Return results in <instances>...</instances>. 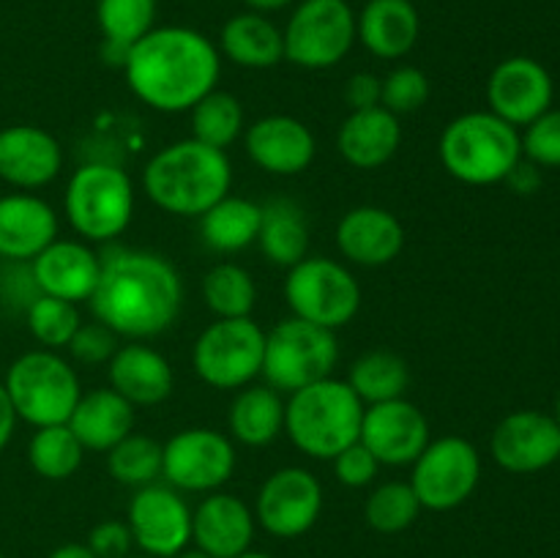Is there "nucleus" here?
Wrapping results in <instances>:
<instances>
[{"label":"nucleus","instance_id":"1","mask_svg":"<svg viewBox=\"0 0 560 558\" xmlns=\"http://www.w3.org/2000/svg\"><path fill=\"white\" fill-rule=\"evenodd\" d=\"M98 323L129 342L162 337L184 306V279L167 257L148 249H109L91 295Z\"/></svg>","mask_w":560,"mask_h":558},{"label":"nucleus","instance_id":"2","mask_svg":"<svg viewBox=\"0 0 560 558\" xmlns=\"http://www.w3.org/2000/svg\"><path fill=\"white\" fill-rule=\"evenodd\" d=\"M219 71L222 55L211 38L184 25L153 27L124 63L131 93L159 113H189L217 88Z\"/></svg>","mask_w":560,"mask_h":558},{"label":"nucleus","instance_id":"3","mask_svg":"<svg viewBox=\"0 0 560 558\" xmlns=\"http://www.w3.org/2000/svg\"><path fill=\"white\" fill-rule=\"evenodd\" d=\"M233 167L228 151L186 140L173 142L151 156L142 170L148 200L173 217H197L230 195Z\"/></svg>","mask_w":560,"mask_h":558},{"label":"nucleus","instance_id":"4","mask_svg":"<svg viewBox=\"0 0 560 558\" xmlns=\"http://www.w3.org/2000/svg\"><path fill=\"white\" fill-rule=\"evenodd\" d=\"M366 405L348 381L323 377L290 394L284 403V432L301 454L334 460L361 435Z\"/></svg>","mask_w":560,"mask_h":558},{"label":"nucleus","instance_id":"5","mask_svg":"<svg viewBox=\"0 0 560 558\" xmlns=\"http://www.w3.org/2000/svg\"><path fill=\"white\" fill-rule=\"evenodd\" d=\"M441 164L452 178L470 186L501 184L523 159L520 135L495 113H465L443 129Z\"/></svg>","mask_w":560,"mask_h":558},{"label":"nucleus","instance_id":"6","mask_svg":"<svg viewBox=\"0 0 560 558\" xmlns=\"http://www.w3.org/2000/svg\"><path fill=\"white\" fill-rule=\"evenodd\" d=\"M63 211L82 241L107 244L126 233L135 217V184L126 170L107 162H88L71 173Z\"/></svg>","mask_w":560,"mask_h":558},{"label":"nucleus","instance_id":"7","mask_svg":"<svg viewBox=\"0 0 560 558\" xmlns=\"http://www.w3.org/2000/svg\"><path fill=\"white\" fill-rule=\"evenodd\" d=\"M5 394L16 419L33 427L66 425L82 397L80 375L58 350H27L5 372Z\"/></svg>","mask_w":560,"mask_h":558},{"label":"nucleus","instance_id":"8","mask_svg":"<svg viewBox=\"0 0 560 558\" xmlns=\"http://www.w3.org/2000/svg\"><path fill=\"white\" fill-rule=\"evenodd\" d=\"M337 361V332L293 315L266 334L260 375L279 394H293L310 383L331 377Z\"/></svg>","mask_w":560,"mask_h":558},{"label":"nucleus","instance_id":"9","mask_svg":"<svg viewBox=\"0 0 560 558\" xmlns=\"http://www.w3.org/2000/svg\"><path fill=\"white\" fill-rule=\"evenodd\" d=\"M266 332L252 317H217L191 348V367L206 386L235 392L262 372Z\"/></svg>","mask_w":560,"mask_h":558},{"label":"nucleus","instance_id":"10","mask_svg":"<svg viewBox=\"0 0 560 558\" xmlns=\"http://www.w3.org/2000/svg\"><path fill=\"white\" fill-rule=\"evenodd\" d=\"M284 299L295 317L337 332L361 310V284L345 263L331 257H310L288 268Z\"/></svg>","mask_w":560,"mask_h":558},{"label":"nucleus","instance_id":"11","mask_svg":"<svg viewBox=\"0 0 560 558\" xmlns=\"http://www.w3.org/2000/svg\"><path fill=\"white\" fill-rule=\"evenodd\" d=\"M284 60L301 69H331L355 44L348 0H301L282 31Z\"/></svg>","mask_w":560,"mask_h":558},{"label":"nucleus","instance_id":"12","mask_svg":"<svg viewBox=\"0 0 560 558\" xmlns=\"http://www.w3.org/2000/svg\"><path fill=\"white\" fill-rule=\"evenodd\" d=\"M481 479V457L468 438L443 435L427 443L416 457L410 487L421 509L452 512L476 492Z\"/></svg>","mask_w":560,"mask_h":558},{"label":"nucleus","instance_id":"13","mask_svg":"<svg viewBox=\"0 0 560 558\" xmlns=\"http://www.w3.org/2000/svg\"><path fill=\"white\" fill-rule=\"evenodd\" d=\"M162 476L178 492H217L235 474L233 438L211 427H186L162 446Z\"/></svg>","mask_w":560,"mask_h":558},{"label":"nucleus","instance_id":"14","mask_svg":"<svg viewBox=\"0 0 560 558\" xmlns=\"http://www.w3.org/2000/svg\"><path fill=\"white\" fill-rule=\"evenodd\" d=\"M323 514V485L312 470L288 465L260 485L255 520L277 539H299L310 534Z\"/></svg>","mask_w":560,"mask_h":558},{"label":"nucleus","instance_id":"15","mask_svg":"<svg viewBox=\"0 0 560 558\" xmlns=\"http://www.w3.org/2000/svg\"><path fill=\"white\" fill-rule=\"evenodd\" d=\"M126 525L142 556L173 558L191 545V507L170 485L140 487L129 503Z\"/></svg>","mask_w":560,"mask_h":558},{"label":"nucleus","instance_id":"16","mask_svg":"<svg viewBox=\"0 0 560 558\" xmlns=\"http://www.w3.org/2000/svg\"><path fill=\"white\" fill-rule=\"evenodd\" d=\"M359 441L375 454L381 465H413L432 441L430 421L419 405L405 397L366 405Z\"/></svg>","mask_w":560,"mask_h":558},{"label":"nucleus","instance_id":"17","mask_svg":"<svg viewBox=\"0 0 560 558\" xmlns=\"http://www.w3.org/2000/svg\"><path fill=\"white\" fill-rule=\"evenodd\" d=\"M495 463L509 474H536L560 457V427L550 414L517 410L498 421L490 438Z\"/></svg>","mask_w":560,"mask_h":558},{"label":"nucleus","instance_id":"18","mask_svg":"<svg viewBox=\"0 0 560 558\" xmlns=\"http://www.w3.org/2000/svg\"><path fill=\"white\" fill-rule=\"evenodd\" d=\"M487 102L490 113L517 126H528L530 120L547 113L552 104V77L545 66L534 58H509L492 69L487 80Z\"/></svg>","mask_w":560,"mask_h":558},{"label":"nucleus","instance_id":"19","mask_svg":"<svg viewBox=\"0 0 560 558\" xmlns=\"http://www.w3.org/2000/svg\"><path fill=\"white\" fill-rule=\"evenodd\" d=\"M255 509L233 492H208L191 509V545L213 558H238L255 542Z\"/></svg>","mask_w":560,"mask_h":558},{"label":"nucleus","instance_id":"20","mask_svg":"<svg viewBox=\"0 0 560 558\" xmlns=\"http://www.w3.org/2000/svg\"><path fill=\"white\" fill-rule=\"evenodd\" d=\"M63 167V148L47 129L16 124L0 129V181L16 189H42Z\"/></svg>","mask_w":560,"mask_h":558},{"label":"nucleus","instance_id":"21","mask_svg":"<svg viewBox=\"0 0 560 558\" xmlns=\"http://www.w3.org/2000/svg\"><path fill=\"white\" fill-rule=\"evenodd\" d=\"M246 153L260 170L271 175H299L312 164L317 151L315 135L293 115H266L244 135Z\"/></svg>","mask_w":560,"mask_h":558},{"label":"nucleus","instance_id":"22","mask_svg":"<svg viewBox=\"0 0 560 558\" xmlns=\"http://www.w3.org/2000/svg\"><path fill=\"white\" fill-rule=\"evenodd\" d=\"M31 268L44 295L80 304V301H91L96 290L102 255H96L82 239H55L42 255L33 257Z\"/></svg>","mask_w":560,"mask_h":558},{"label":"nucleus","instance_id":"23","mask_svg":"<svg viewBox=\"0 0 560 558\" xmlns=\"http://www.w3.org/2000/svg\"><path fill=\"white\" fill-rule=\"evenodd\" d=\"M337 249L355 266L377 268L397 260L405 246V228L388 208H350L337 224Z\"/></svg>","mask_w":560,"mask_h":558},{"label":"nucleus","instance_id":"24","mask_svg":"<svg viewBox=\"0 0 560 558\" xmlns=\"http://www.w3.org/2000/svg\"><path fill=\"white\" fill-rule=\"evenodd\" d=\"M58 239V213L31 191L0 197V260L31 263Z\"/></svg>","mask_w":560,"mask_h":558},{"label":"nucleus","instance_id":"25","mask_svg":"<svg viewBox=\"0 0 560 558\" xmlns=\"http://www.w3.org/2000/svg\"><path fill=\"white\" fill-rule=\"evenodd\" d=\"M109 388L135 408H153L173 394L175 375L170 361L145 342L120 345L107 364Z\"/></svg>","mask_w":560,"mask_h":558},{"label":"nucleus","instance_id":"26","mask_svg":"<svg viewBox=\"0 0 560 558\" xmlns=\"http://www.w3.org/2000/svg\"><path fill=\"white\" fill-rule=\"evenodd\" d=\"M402 146V126L386 107L353 109L337 131L339 156L355 170H377Z\"/></svg>","mask_w":560,"mask_h":558},{"label":"nucleus","instance_id":"27","mask_svg":"<svg viewBox=\"0 0 560 558\" xmlns=\"http://www.w3.org/2000/svg\"><path fill=\"white\" fill-rule=\"evenodd\" d=\"M421 33L419 11L410 0H366L355 14V42L381 60H399L416 47Z\"/></svg>","mask_w":560,"mask_h":558},{"label":"nucleus","instance_id":"28","mask_svg":"<svg viewBox=\"0 0 560 558\" xmlns=\"http://www.w3.org/2000/svg\"><path fill=\"white\" fill-rule=\"evenodd\" d=\"M66 425L85 452L107 454L115 443L135 432V405L115 388H91L77 399Z\"/></svg>","mask_w":560,"mask_h":558},{"label":"nucleus","instance_id":"29","mask_svg":"<svg viewBox=\"0 0 560 558\" xmlns=\"http://www.w3.org/2000/svg\"><path fill=\"white\" fill-rule=\"evenodd\" d=\"M230 438L244 446L262 449L284 432V399L268 383L238 388L228 414Z\"/></svg>","mask_w":560,"mask_h":558},{"label":"nucleus","instance_id":"30","mask_svg":"<svg viewBox=\"0 0 560 558\" xmlns=\"http://www.w3.org/2000/svg\"><path fill=\"white\" fill-rule=\"evenodd\" d=\"M219 49L228 60L244 69H271L284 60L282 31L257 11H244L224 22Z\"/></svg>","mask_w":560,"mask_h":558},{"label":"nucleus","instance_id":"31","mask_svg":"<svg viewBox=\"0 0 560 558\" xmlns=\"http://www.w3.org/2000/svg\"><path fill=\"white\" fill-rule=\"evenodd\" d=\"M260 217L262 206H257L249 197H222L200 217L202 244L219 255H235V252L249 249L252 244H257Z\"/></svg>","mask_w":560,"mask_h":558},{"label":"nucleus","instance_id":"32","mask_svg":"<svg viewBox=\"0 0 560 558\" xmlns=\"http://www.w3.org/2000/svg\"><path fill=\"white\" fill-rule=\"evenodd\" d=\"M257 244L268 263L293 268L310 252V224H306L304 211L288 197L268 200L262 206Z\"/></svg>","mask_w":560,"mask_h":558},{"label":"nucleus","instance_id":"33","mask_svg":"<svg viewBox=\"0 0 560 558\" xmlns=\"http://www.w3.org/2000/svg\"><path fill=\"white\" fill-rule=\"evenodd\" d=\"M348 383L364 405L399 399L410 386L408 361L392 350H370L350 364Z\"/></svg>","mask_w":560,"mask_h":558},{"label":"nucleus","instance_id":"34","mask_svg":"<svg viewBox=\"0 0 560 558\" xmlns=\"http://www.w3.org/2000/svg\"><path fill=\"white\" fill-rule=\"evenodd\" d=\"M189 120L191 140L219 148V151H228L244 135V107H241L238 96L219 91V88H213L189 109Z\"/></svg>","mask_w":560,"mask_h":558},{"label":"nucleus","instance_id":"35","mask_svg":"<svg viewBox=\"0 0 560 558\" xmlns=\"http://www.w3.org/2000/svg\"><path fill=\"white\" fill-rule=\"evenodd\" d=\"M85 449L77 441L69 425L36 427L27 443V463L38 476L49 481H63L80 470Z\"/></svg>","mask_w":560,"mask_h":558},{"label":"nucleus","instance_id":"36","mask_svg":"<svg viewBox=\"0 0 560 558\" xmlns=\"http://www.w3.org/2000/svg\"><path fill=\"white\" fill-rule=\"evenodd\" d=\"M202 301L217 317H252L257 284L238 263H217L202 277Z\"/></svg>","mask_w":560,"mask_h":558},{"label":"nucleus","instance_id":"37","mask_svg":"<svg viewBox=\"0 0 560 558\" xmlns=\"http://www.w3.org/2000/svg\"><path fill=\"white\" fill-rule=\"evenodd\" d=\"M162 443L153 438L129 432L120 443H115L107 452V470L118 485L126 487H145L162 476Z\"/></svg>","mask_w":560,"mask_h":558},{"label":"nucleus","instance_id":"38","mask_svg":"<svg viewBox=\"0 0 560 558\" xmlns=\"http://www.w3.org/2000/svg\"><path fill=\"white\" fill-rule=\"evenodd\" d=\"M421 503L410 481H386L364 503V518L377 534H402L419 520Z\"/></svg>","mask_w":560,"mask_h":558},{"label":"nucleus","instance_id":"39","mask_svg":"<svg viewBox=\"0 0 560 558\" xmlns=\"http://www.w3.org/2000/svg\"><path fill=\"white\" fill-rule=\"evenodd\" d=\"M96 22L104 42L131 47L145 33L153 31V22H156V0H98Z\"/></svg>","mask_w":560,"mask_h":558},{"label":"nucleus","instance_id":"40","mask_svg":"<svg viewBox=\"0 0 560 558\" xmlns=\"http://www.w3.org/2000/svg\"><path fill=\"white\" fill-rule=\"evenodd\" d=\"M27 328H31L33 339H36L42 348L47 350H60L69 348L71 337L77 334V328L82 326V317L77 304L63 299H55V295H38L31 306L25 310Z\"/></svg>","mask_w":560,"mask_h":558},{"label":"nucleus","instance_id":"41","mask_svg":"<svg viewBox=\"0 0 560 558\" xmlns=\"http://www.w3.org/2000/svg\"><path fill=\"white\" fill-rule=\"evenodd\" d=\"M383 93H381V107H386L388 113L410 115L419 113L421 107L430 98V77L424 74L416 66H397V69L388 71L386 77H381Z\"/></svg>","mask_w":560,"mask_h":558},{"label":"nucleus","instance_id":"42","mask_svg":"<svg viewBox=\"0 0 560 558\" xmlns=\"http://www.w3.org/2000/svg\"><path fill=\"white\" fill-rule=\"evenodd\" d=\"M520 146L536 167H560V109H547L530 120Z\"/></svg>","mask_w":560,"mask_h":558},{"label":"nucleus","instance_id":"43","mask_svg":"<svg viewBox=\"0 0 560 558\" xmlns=\"http://www.w3.org/2000/svg\"><path fill=\"white\" fill-rule=\"evenodd\" d=\"M120 348V337L107 328L104 323H82L77 328V334L69 342V353L77 364L82 367H98L109 364V359L115 356V350Z\"/></svg>","mask_w":560,"mask_h":558},{"label":"nucleus","instance_id":"44","mask_svg":"<svg viewBox=\"0 0 560 558\" xmlns=\"http://www.w3.org/2000/svg\"><path fill=\"white\" fill-rule=\"evenodd\" d=\"M331 463L339 485L350 487V490H361V487L372 485L377 479V470H381V463L375 460V454L361 441H355L353 446L339 452Z\"/></svg>","mask_w":560,"mask_h":558},{"label":"nucleus","instance_id":"45","mask_svg":"<svg viewBox=\"0 0 560 558\" xmlns=\"http://www.w3.org/2000/svg\"><path fill=\"white\" fill-rule=\"evenodd\" d=\"M85 545L96 558H126L131 556L135 539L126 520H102L91 528Z\"/></svg>","mask_w":560,"mask_h":558},{"label":"nucleus","instance_id":"46","mask_svg":"<svg viewBox=\"0 0 560 558\" xmlns=\"http://www.w3.org/2000/svg\"><path fill=\"white\" fill-rule=\"evenodd\" d=\"M0 293L14 306L27 310L42 295L36 279H33L31 263H11L9 268L3 266V274H0Z\"/></svg>","mask_w":560,"mask_h":558},{"label":"nucleus","instance_id":"47","mask_svg":"<svg viewBox=\"0 0 560 558\" xmlns=\"http://www.w3.org/2000/svg\"><path fill=\"white\" fill-rule=\"evenodd\" d=\"M381 77L370 74V71H359V74L350 77L348 85H345V102L350 104V113H353V109L381 107Z\"/></svg>","mask_w":560,"mask_h":558},{"label":"nucleus","instance_id":"48","mask_svg":"<svg viewBox=\"0 0 560 558\" xmlns=\"http://www.w3.org/2000/svg\"><path fill=\"white\" fill-rule=\"evenodd\" d=\"M14 427H16L14 405H11L9 394H5V386L0 383V452L9 446L11 435H14Z\"/></svg>","mask_w":560,"mask_h":558},{"label":"nucleus","instance_id":"49","mask_svg":"<svg viewBox=\"0 0 560 558\" xmlns=\"http://www.w3.org/2000/svg\"><path fill=\"white\" fill-rule=\"evenodd\" d=\"M509 184L514 186V191H523V195H528V191H534L536 186H539V173H536V164H523V159L517 162V167L509 173Z\"/></svg>","mask_w":560,"mask_h":558},{"label":"nucleus","instance_id":"50","mask_svg":"<svg viewBox=\"0 0 560 558\" xmlns=\"http://www.w3.org/2000/svg\"><path fill=\"white\" fill-rule=\"evenodd\" d=\"M47 558H96V556H93V553L88 550V545H82V542H66V545L55 547Z\"/></svg>","mask_w":560,"mask_h":558},{"label":"nucleus","instance_id":"51","mask_svg":"<svg viewBox=\"0 0 560 558\" xmlns=\"http://www.w3.org/2000/svg\"><path fill=\"white\" fill-rule=\"evenodd\" d=\"M244 3L249 5L252 11H257V14H271V11L288 9V5H293L295 0H244Z\"/></svg>","mask_w":560,"mask_h":558},{"label":"nucleus","instance_id":"52","mask_svg":"<svg viewBox=\"0 0 560 558\" xmlns=\"http://www.w3.org/2000/svg\"><path fill=\"white\" fill-rule=\"evenodd\" d=\"M173 558H213V556H208V553H202L200 547L189 545V547H184V550H180V553H175Z\"/></svg>","mask_w":560,"mask_h":558},{"label":"nucleus","instance_id":"53","mask_svg":"<svg viewBox=\"0 0 560 558\" xmlns=\"http://www.w3.org/2000/svg\"><path fill=\"white\" fill-rule=\"evenodd\" d=\"M238 558H273L271 553H260V550H246L244 556H238Z\"/></svg>","mask_w":560,"mask_h":558},{"label":"nucleus","instance_id":"54","mask_svg":"<svg viewBox=\"0 0 560 558\" xmlns=\"http://www.w3.org/2000/svg\"><path fill=\"white\" fill-rule=\"evenodd\" d=\"M552 419H556L558 427H560V397H558V403H556V416H552Z\"/></svg>","mask_w":560,"mask_h":558},{"label":"nucleus","instance_id":"55","mask_svg":"<svg viewBox=\"0 0 560 558\" xmlns=\"http://www.w3.org/2000/svg\"><path fill=\"white\" fill-rule=\"evenodd\" d=\"M126 558H151V556H142V553H140V556H126Z\"/></svg>","mask_w":560,"mask_h":558},{"label":"nucleus","instance_id":"56","mask_svg":"<svg viewBox=\"0 0 560 558\" xmlns=\"http://www.w3.org/2000/svg\"><path fill=\"white\" fill-rule=\"evenodd\" d=\"M0 274H3V260H0Z\"/></svg>","mask_w":560,"mask_h":558},{"label":"nucleus","instance_id":"57","mask_svg":"<svg viewBox=\"0 0 560 558\" xmlns=\"http://www.w3.org/2000/svg\"><path fill=\"white\" fill-rule=\"evenodd\" d=\"M0 558H3V553H0Z\"/></svg>","mask_w":560,"mask_h":558}]
</instances>
